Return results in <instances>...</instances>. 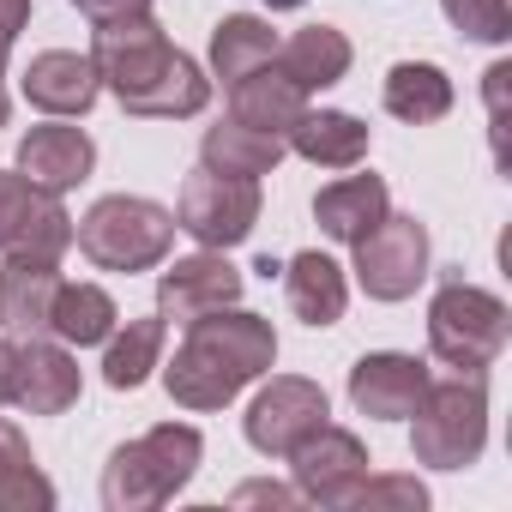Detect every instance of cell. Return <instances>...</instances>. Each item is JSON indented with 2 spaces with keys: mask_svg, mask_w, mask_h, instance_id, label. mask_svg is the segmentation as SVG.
Wrapping results in <instances>:
<instances>
[{
  "mask_svg": "<svg viewBox=\"0 0 512 512\" xmlns=\"http://www.w3.org/2000/svg\"><path fill=\"white\" fill-rule=\"evenodd\" d=\"M205 103H211V79H205L199 61L181 55V49L163 61L157 79H145L133 97H121V109L139 115V121H187V115H199Z\"/></svg>",
  "mask_w": 512,
  "mask_h": 512,
  "instance_id": "21",
  "label": "cell"
},
{
  "mask_svg": "<svg viewBox=\"0 0 512 512\" xmlns=\"http://www.w3.org/2000/svg\"><path fill=\"white\" fill-rule=\"evenodd\" d=\"M7 49H13V43H7V37H0V79H7Z\"/></svg>",
  "mask_w": 512,
  "mask_h": 512,
  "instance_id": "37",
  "label": "cell"
},
{
  "mask_svg": "<svg viewBox=\"0 0 512 512\" xmlns=\"http://www.w3.org/2000/svg\"><path fill=\"white\" fill-rule=\"evenodd\" d=\"M386 211H392V193H386V181H380L374 169L344 175V181H332V187L314 193V223H320V235H332V241H344V247L362 241Z\"/></svg>",
  "mask_w": 512,
  "mask_h": 512,
  "instance_id": "19",
  "label": "cell"
},
{
  "mask_svg": "<svg viewBox=\"0 0 512 512\" xmlns=\"http://www.w3.org/2000/svg\"><path fill=\"white\" fill-rule=\"evenodd\" d=\"M326 392L302 374H272L260 392H253L241 428H247V446L253 452H266V458H290L308 434L326 428Z\"/></svg>",
  "mask_w": 512,
  "mask_h": 512,
  "instance_id": "8",
  "label": "cell"
},
{
  "mask_svg": "<svg viewBox=\"0 0 512 512\" xmlns=\"http://www.w3.org/2000/svg\"><path fill=\"white\" fill-rule=\"evenodd\" d=\"M284 145L296 157H308L314 169H362L368 163V127L344 109H302L290 121Z\"/></svg>",
  "mask_w": 512,
  "mask_h": 512,
  "instance_id": "18",
  "label": "cell"
},
{
  "mask_svg": "<svg viewBox=\"0 0 512 512\" xmlns=\"http://www.w3.org/2000/svg\"><path fill=\"white\" fill-rule=\"evenodd\" d=\"M272 362H278L272 320L247 314V308H217L187 326V344L163 368V386L181 410H223L241 386L272 374Z\"/></svg>",
  "mask_w": 512,
  "mask_h": 512,
  "instance_id": "1",
  "label": "cell"
},
{
  "mask_svg": "<svg viewBox=\"0 0 512 512\" xmlns=\"http://www.w3.org/2000/svg\"><path fill=\"white\" fill-rule=\"evenodd\" d=\"M253 500H272V506H296L302 494H296V488H278V482H241V488H235V506H253Z\"/></svg>",
  "mask_w": 512,
  "mask_h": 512,
  "instance_id": "33",
  "label": "cell"
},
{
  "mask_svg": "<svg viewBox=\"0 0 512 512\" xmlns=\"http://www.w3.org/2000/svg\"><path fill=\"white\" fill-rule=\"evenodd\" d=\"M428 392V362L404 350H368L350 368V404L374 422H410V410Z\"/></svg>",
  "mask_w": 512,
  "mask_h": 512,
  "instance_id": "13",
  "label": "cell"
},
{
  "mask_svg": "<svg viewBox=\"0 0 512 512\" xmlns=\"http://www.w3.org/2000/svg\"><path fill=\"white\" fill-rule=\"evenodd\" d=\"M115 320H121V308H115V296H109L103 284H67V278H61L55 314H49V332H55L61 344H73V350L109 344Z\"/></svg>",
  "mask_w": 512,
  "mask_h": 512,
  "instance_id": "26",
  "label": "cell"
},
{
  "mask_svg": "<svg viewBox=\"0 0 512 512\" xmlns=\"http://www.w3.org/2000/svg\"><path fill=\"white\" fill-rule=\"evenodd\" d=\"M73 247V217L61 193H43L37 181L0 169V253H31V260H61Z\"/></svg>",
  "mask_w": 512,
  "mask_h": 512,
  "instance_id": "9",
  "label": "cell"
},
{
  "mask_svg": "<svg viewBox=\"0 0 512 512\" xmlns=\"http://www.w3.org/2000/svg\"><path fill=\"white\" fill-rule=\"evenodd\" d=\"M19 91H25V103H31V109H43V115L67 121V115H85V109L103 97V79H97L91 55H73V49H43V55L25 67Z\"/></svg>",
  "mask_w": 512,
  "mask_h": 512,
  "instance_id": "16",
  "label": "cell"
},
{
  "mask_svg": "<svg viewBox=\"0 0 512 512\" xmlns=\"http://www.w3.org/2000/svg\"><path fill=\"white\" fill-rule=\"evenodd\" d=\"M488 446V386L482 374L428 380L422 404L410 410V452L428 470H470Z\"/></svg>",
  "mask_w": 512,
  "mask_h": 512,
  "instance_id": "4",
  "label": "cell"
},
{
  "mask_svg": "<svg viewBox=\"0 0 512 512\" xmlns=\"http://www.w3.org/2000/svg\"><path fill=\"white\" fill-rule=\"evenodd\" d=\"M260 223V181L247 175H217V169H193L181 181V199H175V229H187L199 247H235L253 235Z\"/></svg>",
  "mask_w": 512,
  "mask_h": 512,
  "instance_id": "6",
  "label": "cell"
},
{
  "mask_svg": "<svg viewBox=\"0 0 512 512\" xmlns=\"http://www.w3.org/2000/svg\"><path fill=\"white\" fill-rule=\"evenodd\" d=\"M272 67L302 91H326V85H338L350 73V37L332 31V25H302L290 43H278Z\"/></svg>",
  "mask_w": 512,
  "mask_h": 512,
  "instance_id": "24",
  "label": "cell"
},
{
  "mask_svg": "<svg viewBox=\"0 0 512 512\" xmlns=\"http://www.w3.org/2000/svg\"><path fill=\"white\" fill-rule=\"evenodd\" d=\"M79 362L67 356V344H49V338H19V356H13V404L31 410V416H61L79 404Z\"/></svg>",
  "mask_w": 512,
  "mask_h": 512,
  "instance_id": "14",
  "label": "cell"
},
{
  "mask_svg": "<svg viewBox=\"0 0 512 512\" xmlns=\"http://www.w3.org/2000/svg\"><path fill=\"white\" fill-rule=\"evenodd\" d=\"M25 25H31V0H0V37L13 43Z\"/></svg>",
  "mask_w": 512,
  "mask_h": 512,
  "instance_id": "34",
  "label": "cell"
},
{
  "mask_svg": "<svg viewBox=\"0 0 512 512\" xmlns=\"http://www.w3.org/2000/svg\"><path fill=\"white\" fill-rule=\"evenodd\" d=\"M55 290H61V260L7 253V266H0V332H13V338H49Z\"/></svg>",
  "mask_w": 512,
  "mask_h": 512,
  "instance_id": "15",
  "label": "cell"
},
{
  "mask_svg": "<svg viewBox=\"0 0 512 512\" xmlns=\"http://www.w3.org/2000/svg\"><path fill=\"white\" fill-rule=\"evenodd\" d=\"M266 7H272V13H290V7H302V0H266Z\"/></svg>",
  "mask_w": 512,
  "mask_h": 512,
  "instance_id": "36",
  "label": "cell"
},
{
  "mask_svg": "<svg viewBox=\"0 0 512 512\" xmlns=\"http://www.w3.org/2000/svg\"><path fill=\"white\" fill-rule=\"evenodd\" d=\"M380 103L386 115H398L404 127H428L452 109V79L434 67V61H398L380 85Z\"/></svg>",
  "mask_w": 512,
  "mask_h": 512,
  "instance_id": "25",
  "label": "cell"
},
{
  "mask_svg": "<svg viewBox=\"0 0 512 512\" xmlns=\"http://www.w3.org/2000/svg\"><path fill=\"white\" fill-rule=\"evenodd\" d=\"M13 356H19V338H0V404H13Z\"/></svg>",
  "mask_w": 512,
  "mask_h": 512,
  "instance_id": "35",
  "label": "cell"
},
{
  "mask_svg": "<svg viewBox=\"0 0 512 512\" xmlns=\"http://www.w3.org/2000/svg\"><path fill=\"white\" fill-rule=\"evenodd\" d=\"M356 247V284L374 296V302H404L422 290L428 278V223L404 217V211H386Z\"/></svg>",
  "mask_w": 512,
  "mask_h": 512,
  "instance_id": "7",
  "label": "cell"
},
{
  "mask_svg": "<svg viewBox=\"0 0 512 512\" xmlns=\"http://www.w3.org/2000/svg\"><path fill=\"white\" fill-rule=\"evenodd\" d=\"M91 163H97V145H91L85 127L43 121V127H31V133L19 139V175L37 181L43 193H67V187H79V181L91 175Z\"/></svg>",
  "mask_w": 512,
  "mask_h": 512,
  "instance_id": "17",
  "label": "cell"
},
{
  "mask_svg": "<svg viewBox=\"0 0 512 512\" xmlns=\"http://www.w3.org/2000/svg\"><path fill=\"white\" fill-rule=\"evenodd\" d=\"M169 55H175V43L163 37V25H157L151 13H139V19H115V25H97V43H91V67H97V79L115 91V103L133 97L145 79H157Z\"/></svg>",
  "mask_w": 512,
  "mask_h": 512,
  "instance_id": "11",
  "label": "cell"
},
{
  "mask_svg": "<svg viewBox=\"0 0 512 512\" xmlns=\"http://www.w3.org/2000/svg\"><path fill=\"white\" fill-rule=\"evenodd\" d=\"M290 470H296V494L314 500V506H350L356 482L368 476V446L350 434V428H320L308 434L296 452H290Z\"/></svg>",
  "mask_w": 512,
  "mask_h": 512,
  "instance_id": "12",
  "label": "cell"
},
{
  "mask_svg": "<svg viewBox=\"0 0 512 512\" xmlns=\"http://www.w3.org/2000/svg\"><path fill=\"white\" fill-rule=\"evenodd\" d=\"M284 296H290V314L302 326H338L344 308H350V284H344V266L332 253L308 247L284 266Z\"/></svg>",
  "mask_w": 512,
  "mask_h": 512,
  "instance_id": "20",
  "label": "cell"
},
{
  "mask_svg": "<svg viewBox=\"0 0 512 512\" xmlns=\"http://www.w3.org/2000/svg\"><path fill=\"white\" fill-rule=\"evenodd\" d=\"M235 302H241V272L223 260L217 247L187 253V260H175L157 278V314H163V326L169 320L175 326H193V320H205L217 308H235Z\"/></svg>",
  "mask_w": 512,
  "mask_h": 512,
  "instance_id": "10",
  "label": "cell"
},
{
  "mask_svg": "<svg viewBox=\"0 0 512 512\" xmlns=\"http://www.w3.org/2000/svg\"><path fill=\"white\" fill-rule=\"evenodd\" d=\"M7 115H13V103H7V91H0V127H7Z\"/></svg>",
  "mask_w": 512,
  "mask_h": 512,
  "instance_id": "38",
  "label": "cell"
},
{
  "mask_svg": "<svg viewBox=\"0 0 512 512\" xmlns=\"http://www.w3.org/2000/svg\"><path fill=\"white\" fill-rule=\"evenodd\" d=\"M73 241L97 272H151L175 247V211L139 193H109L73 223Z\"/></svg>",
  "mask_w": 512,
  "mask_h": 512,
  "instance_id": "3",
  "label": "cell"
},
{
  "mask_svg": "<svg viewBox=\"0 0 512 512\" xmlns=\"http://www.w3.org/2000/svg\"><path fill=\"white\" fill-rule=\"evenodd\" d=\"M284 151H290V145H284L278 133L241 127L235 115L217 121V127H205V139H199V163H205V169H217V175H247V181L272 175V169L284 163Z\"/></svg>",
  "mask_w": 512,
  "mask_h": 512,
  "instance_id": "23",
  "label": "cell"
},
{
  "mask_svg": "<svg viewBox=\"0 0 512 512\" xmlns=\"http://www.w3.org/2000/svg\"><path fill=\"white\" fill-rule=\"evenodd\" d=\"M440 13L470 43H506L512 37V7H506V0H440Z\"/></svg>",
  "mask_w": 512,
  "mask_h": 512,
  "instance_id": "30",
  "label": "cell"
},
{
  "mask_svg": "<svg viewBox=\"0 0 512 512\" xmlns=\"http://www.w3.org/2000/svg\"><path fill=\"white\" fill-rule=\"evenodd\" d=\"M73 7H79L91 25H115V19H139V13H151V0H73Z\"/></svg>",
  "mask_w": 512,
  "mask_h": 512,
  "instance_id": "32",
  "label": "cell"
},
{
  "mask_svg": "<svg viewBox=\"0 0 512 512\" xmlns=\"http://www.w3.org/2000/svg\"><path fill=\"white\" fill-rule=\"evenodd\" d=\"M506 338H512V314H506L500 296H488V290H476L464 278H446L434 290V302H428V350L446 368L488 374L500 362Z\"/></svg>",
  "mask_w": 512,
  "mask_h": 512,
  "instance_id": "5",
  "label": "cell"
},
{
  "mask_svg": "<svg viewBox=\"0 0 512 512\" xmlns=\"http://www.w3.org/2000/svg\"><path fill=\"white\" fill-rule=\"evenodd\" d=\"M55 506V482L37 470L31 440L0 422V512H49Z\"/></svg>",
  "mask_w": 512,
  "mask_h": 512,
  "instance_id": "27",
  "label": "cell"
},
{
  "mask_svg": "<svg viewBox=\"0 0 512 512\" xmlns=\"http://www.w3.org/2000/svg\"><path fill=\"white\" fill-rule=\"evenodd\" d=\"M308 109V91L302 85H290L272 61L266 67H253L247 79H235L229 85V115L241 121V127H260V133H290V121Z\"/></svg>",
  "mask_w": 512,
  "mask_h": 512,
  "instance_id": "22",
  "label": "cell"
},
{
  "mask_svg": "<svg viewBox=\"0 0 512 512\" xmlns=\"http://www.w3.org/2000/svg\"><path fill=\"white\" fill-rule=\"evenodd\" d=\"M163 362V314L151 320H127V332H109V350H103V380L115 392H133L151 380V368Z\"/></svg>",
  "mask_w": 512,
  "mask_h": 512,
  "instance_id": "29",
  "label": "cell"
},
{
  "mask_svg": "<svg viewBox=\"0 0 512 512\" xmlns=\"http://www.w3.org/2000/svg\"><path fill=\"white\" fill-rule=\"evenodd\" d=\"M199 428L187 422H163V428H145L139 440L115 446L109 464H103V506L109 512H151V506H169L193 470H199Z\"/></svg>",
  "mask_w": 512,
  "mask_h": 512,
  "instance_id": "2",
  "label": "cell"
},
{
  "mask_svg": "<svg viewBox=\"0 0 512 512\" xmlns=\"http://www.w3.org/2000/svg\"><path fill=\"white\" fill-rule=\"evenodd\" d=\"M350 506H368V512H374V506H392V512H422V506H428V488H422L416 476H374V470H368V476L356 482Z\"/></svg>",
  "mask_w": 512,
  "mask_h": 512,
  "instance_id": "31",
  "label": "cell"
},
{
  "mask_svg": "<svg viewBox=\"0 0 512 512\" xmlns=\"http://www.w3.org/2000/svg\"><path fill=\"white\" fill-rule=\"evenodd\" d=\"M272 55H278V31H272L266 19H253V13H235V19H223V25L211 31V73H217L223 85L247 79L253 67H266Z\"/></svg>",
  "mask_w": 512,
  "mask_h": 512,
  "instance_id": "28",
  "label": "cell"
}]
</instances>
